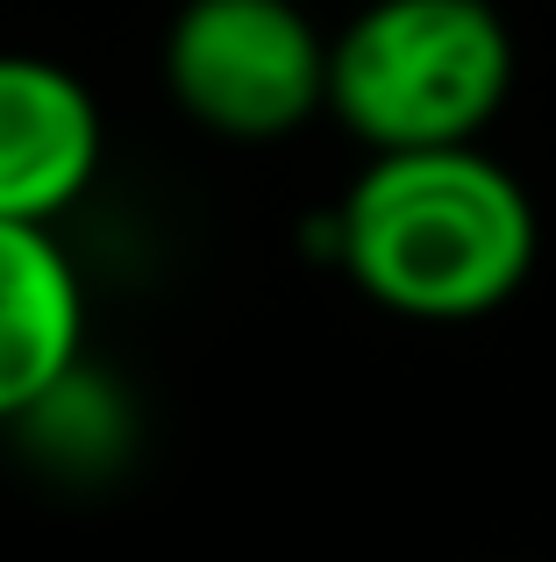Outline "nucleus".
<instances>
[{"label":"nucleus","instance_id":"f257e3e1","mask_svg":"<svg viewBox=\"0 0 556 562\" xmlns=\"http://www.w3.org/2000/svg\"><path fill=\"white\" fill-rule=\"evenodd\" d=\"M535 200L478 143L392 150L335 206V263L400 321H478L535 271Z\"/></svg>","mask_w":556,"mask_h":562},{"label":"nucleus","instance_id":"f03ea898","mask_svg":"<svg viewBox=\"0 0 556 562\" xmlns=\"http://www.w3.org/2000/svg\"><path fill=\"white\" fill-rule=\"evenodd\" d=\"M514 29L492 0H371L329 36V108L371 157L457 150L514 93Z\"/></svg>","mask_w":556,"mask_h":562},{"label":"nucleus","instance_id":"7ed1b4c3","mask_svg":"<svg viewBox=\"0 0 556 562\" xmlns=\"http://www.w3.org/2000/svg\"><path fill=\"white\" fill-rule=\"evenodd\" d=\"M165 86L222 143H278L329 108V36L300 0H186L165 29Z\"/></svg>","mask_w":556,"mask_h":562},{"label":"nucleus","instance_id":"20e7f679","mask_svg":"<svg viewBox=\"0 0 556 562\" xmlns=\"http://www.w3.org/2000/svg\"><path fill=\"white\" fill-rule=\"evenodd\" d=\"M108 157L100 100L79 71L29 50H0V221L51 228L86 200Z\"/></svg>","mask_w":556,"mask_h":562},{"label":"nucleus","instance_id":"39448f33","mask_svg":"<svg viewBox=\"0 0 556 562\" xmlns=\"http://www.w3.org/2000/svg\"><path fill=\"white\" fill-rule=\"evenodd\" d=\"M86 285L51 228L0 221V420H29L71 384Z\"/></svg>","mask_w":556,"mask_h":562}]
</instances>
